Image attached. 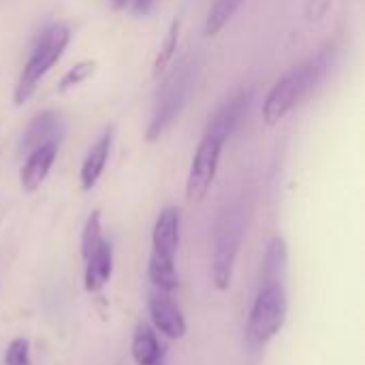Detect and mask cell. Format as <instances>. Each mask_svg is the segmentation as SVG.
Here are the masks:
<instances>
[{
    "instance_id": "9a60e30c",
    "label": "cell",
    "mask_w": 365,
    "mask_h": 365,
    "mask_svg": "<svg viewBox=\"0 0 365 365\" xmlns=\"http://www.w3.org/2000/svg\"><path fill=\"white\" fill-rule=\"evenodd\" d=\"M289 267V250L282 237H274L267 244L263 259V280L261 284H284Z\"/></svg>"
},
{
    "instance_id": "9c48e42d",
    "label": "cell",
    "mask_w": 365,
    "mask_h": 365,
    "mask_svg": "<svg viewBox=\"0 0 365 365\" xmlns=\"http://www.w3.org/2000/svg\"><path fill=\"white\" fill-rule=\"evenodd\" d=\"M250 98H252V92L250 90H237L235 94H231L216 111L214 115L210 118L207 122V128L203 135L207 137H216L220 139L222 143H227V139L235 133L237 124L244 120L248 107H250Z\"/></svg>"
},
{
    "instance_id": "ffe728a7",
    "label": "cell",
    "mask_w": 365,
    "mask_h": 365,
    "mask_svg": "<svg viewBox=\"0 0 365 365\" xmlns=\"http://www.w3.org/2000/svg\"><path fill=\"white\" fill-rule=\"evenodd\" d=\"M6 365H30V342L26 338H13L4 353Z\"/></svg>"
},
{
    "instance_id": "6da1fadb",
    "label": "cell",
    "mask_w": 365,
    "mask_h": 365,
    "mask_svg": "<svg viewBox=\"0 0 365 365\" xmlns=\"http://www.w3.org/2000/svg\"><path fill=\"white\" fill-rule=\"evenodd\" d=\"M331 53L329 49H323L317 56L299 62L282 79H278L263 103V122L267 126L280 124L306 96L314 92V88L327 75Z\"/></svg>"
},
{
    "instance_id": "7a4b0ae2",
    "label": "cell",
    "mask_w": 365,
    "mask_h": 365,
    "mask_svg": "<svg viewBox=\"0 0 365 365\" xmlns=\"http://www.w3.org/2000/svg\"><path fill=\"white\" fill-rule=\"evenodd\" d=\"M182 214L178 207H165L152 229V252L148 263V276L154 289L173 293L180 287L175 272V252L180 246Z\"/></svg>"
},
{
    "instance_id": "52a82bcc",
    "label": "cell",
    "mask_w": 365,
    "mask_h": 365,
    "mask_svg": "<svg viewBox=\"0 0 365 365\" xmlns=\"http://www.w3.org/2000/svg\"><path fill=\"white\" fill-rule=\"evenodd\" d=\"M222 148H225V143L216 137L203 135V139L199 141L192 163H190L188 178H186V199L190 203L203 201L205 195L210 192V188L216 180Z\"/></svg>"
},
{
    "instance_id": "8992f818",
    "label": "cell",
    "mask_w": 365,
    "mask_h": 365,
    "mask_svg": "<svg viewBox=\"0 0 365 365\" xmlns=\"http://www.w3.org/2000/svg\"><path fill=\"white\" fill-rule=\"evenodd\" d=\"M287 312H289V304H287L284 284H261L246 325L248 346L252 349L267 346L282 331L287 323Z\"/></svg>"
},
{
    "instance_id": "ac0fdd59",
    "label": "cell",
    "mask_w": 365,
    "mask_h": 365,
    "mask_svg": "<svg viewBox=\"0 0 365 365\" xmlns=\"http://www.w3.org/2000/svg\"><path fill=\"white\" fill-rule=\"evenodd\" d=\"M94 71H96V60H81V62L73 64V66L62 75V79H60V83H58V92H60V94L71 92L73 88H77V86H81L83 81H88V79L92 77Z\"/></svg>"
},
{
    "instance_id": "30bf717a",
    "label": "cell",
    "mask_w": 365,
    "mask_h": 365,
    "mask_svg": "<svg viewBox=\"0 0 365 365\" xmlns=\"http://www.w3.org/2000/svg\"><path fill=\"white\" fill-rule=\"evenodd\" d=\"M66 130V120L60 111L53 109H45L41 113H36L32 118V122L28 124L24 137H21V150L26 154H30L32 150L47 145V143H58L62 139Z\"/></svg>"
},
{
    "instance_id": "cb8c5ba5",
    "label": "cell",
    "mask_w": 365,
    "mask_h": 365,
    "mask_svg": "<svg viewBox=\"0 0 365 365\" xmlns=\"http://www.w3.org/2000/svg\"><path fill=\"white\" fill-rule=\"evenodd\" d=\"M156 365H163V364H156Z\"/></svg>"
},
{
    "instance_id": "2e32d148",
    "label": "cell",
    "mask_w": 365,
    "mask_h": 365,
    "mask_svg": "<svg viewBox=\"0 0 365 365\" xmlns=\"http://www.w3.org/2000/svg\"><path fill=\"white\" fill-rule=\"evenodd\" d=\"M242 2L244 0H216L207 13V19H205V34L207 36L218 34L233 19V15L242 6Z\"/></svg>"
},
{
    "instance_id": "4fadbf2b",
    "label": "cell",
    "mask_w": 365,
    "mask_h": 365,
    "mask_svg": "<svg viewBox=\"0 0 365 365\" xmlns=\"http://www.w3.org/2000/svg\"><path fill=\"white\" fill-rule=\"evenodd\" d=\"M109 152H111V128H107L98 141L90 148V152L86 154L83 158V165H81V173H79V180H81V188L83 190H92L105 167H107V160H109Z\"/></svg>"
},
{
    "instance_id": "7402d4cb",
    "label": "cell",
    "mask_w": 365,
    "mask_h": 365,
    "mask_svg": "<svg viewBox=\"0 0 365 365\" xmlns=\"http://www.w3.org/2000/svg\"><path fill=\"white\" fill-rule=\"evenodd\" d=\"M154 2H156V0H135V11H137L139 15H145V13L152 11Z\"/></svg>"
},
{
    "instance_id": "7c38bea8",
    "label": "cell",
    "mask_w": 365,
    "mask_h": 365,
    "mask_svg": "<svg viewBox=\"0 0 365 365\" xmlns=\"http://www.w3.org/2000/svg\"><path fill=\"white\" fill-rule=\"evenodd\" d=\"M86 261V274H83V287L88 293H98L105 289L113 274V248L107 240L98 244V248L83 259Z\"/></svg>"
},
{
    "instance_id": "277c9868",
    "label": "cell",
    "mask_w": 365,
    "mask_h": 365,
    "mask_svg": "<svg viewBox=\"0 0 365 365\" xmlns=\"http://www.w3.org/2000/svg\"><path fill=\"white\" fill-rule=\"evenodd\" d=\"M68 41H71V30L64 24H51L41 32V36H38L36 45L32 47L30 58L24 64V71L17 79L15 94H13L15 105H24L30 101V96L36 92L38 81L62 58Z\"/></svg>"
},
{
    "instance_id": "e0dca14e",
    "label": "cell",
    "mask_w": 365,
    "mask_h": 365,
    "mask_svg": "<svg viewBox=\"0 0 365 365\" xmlns=\"http://www.w3.org/2000/svg\"><path fill=\"white\" fill-rule=\"evenodd\" d=\"M178 41H180V19H173L169 30H167V36H165V41H163V45L158 49V56L154 60V66H152L154 77H160L167 71V66L171 64V60H173V56L178 51Z\"/></svg>"
},
{
    "instance_id": "5bb4252c",
    "label": "cell",
    "mask_w": 365,
    "mask_h": 365,
    "mask_svg": "<svg viewBox=\"0 0 365 365\" xmlns=\"http://www.w3.org/2000/svg\"><path fill=\"white\" fill-rule=\"evenodd\" d=\"M130 355L137 365H156L163 359V346L148 323H139L133 336Z\"/></svg>"
},
{
    "instance_id": "3957f363",
    "label": "cell",
    "mask_w": 365,
    "mask_h": 365,
    "mask_svg": "<svg viewBox=\"0 0 365 365\" xmlns=\"http://www.w3.org/2000/svg\"><path fill=\"white\" fill-rule=\"evenodd\" d=\"M192 81H195V64L188 56H184L171 68V73L165 77V81L160 83V88L156 92L152 118H150V124L145 130L148 141L160 139L171 128V124L178 120V115L182 113V109L190 96Z\"/></svg>"
},
{
    "instance_id": "5b68a950",
    "label": "cell",
    "mask_w": 365,
    "mask_h": 365,
    "mask_svg": "<svg viewBox=\"0 0 365 365\" xmlns=\"http://www.w3.org/2000/svg\"><path fill=\"white\" fill-rule=\"evenodd\" d=\"M244 229H246V214L240 203L227 205L218 220L214 231V265H212V278L214 287L218 291H227L233 280L235 261L244 242Z\"/></svg>"
},
{
    "instance_id": "603a6c76",
    "label": "cell",
    "mask_w": 365,
    "mask_h": 365,
    "mask_svg": "<svg viewBox=\"0 0 365 365\" xmlns=\"http://www.w3.org/2000/svg\"><path fill=\"white\" fill-rule=\"evenodd\" d=\"M126 2H128V0H111L113 9H122V6H126Z\"/></svg>"
},
{
    "instance_id": "44dd1931",
    "label": "cell",
    "mask_w": 365,
    "mask_h": 365,
    "mask_svg": "<svg viewBox=\"0 0 365 365\" xmlns=\"http://www.w3.org/2000/svg\"><path fill=\"white\" fill-rule=\"evenodd\" d=\"M331 2L334 0H308V15H310V19H319V15H323L329 9Z\"/></svg>"
},
{
    "instance_id": "ba28073f",
    "label": "cell",
    "mask_w": 365,
    "mask_h": 365,
    "mask_svg": "<svg viewBox=\"0 0 365 365\" xmlns=\"http://www.w3.org/2000/svg\"><path fill=\"white\" fill-rule=\"evenodd\" d=\"M148 312L156 331H160L169 340H182L186 336V319L180 306L173 302L171 293L167 291H152L148 299Z\"/></svg>"
},
{
    "instance_id": "8fae6325",
    "label": "cell",
    "mask_w": 365,
    "mask_h": 365,
    "mask_svg": "<svg viewBox=\"0 0 365 365\" xmlns=\"http://www.w3.org/2000/svg\"><path fill=\"white\" fill-rule=\"evenodd\" d=\"M56 156H58V143H47L26 154V163L19 173V182L26 192H34L36 188H41V184L47 180L51 171V165L56 163Z\"/></svg>"
},
{
    "instance_id": "d6986e66",
    "label": "cell",
    "mask_w": 365,
    "mask_h": 365,
    "mask_svg": "<svg viewBox=\"0 0 365 365\" xmlns=\"http://www.w3.org/2000/svg\"><path fill=\"white\" fill-rule=\"evenodd\" d=\"M103 242V231H101V212L94 210L86 225H83V231H81V257L88 259L96 248L98 244Z\"/></svg>"
}]
</instances>
